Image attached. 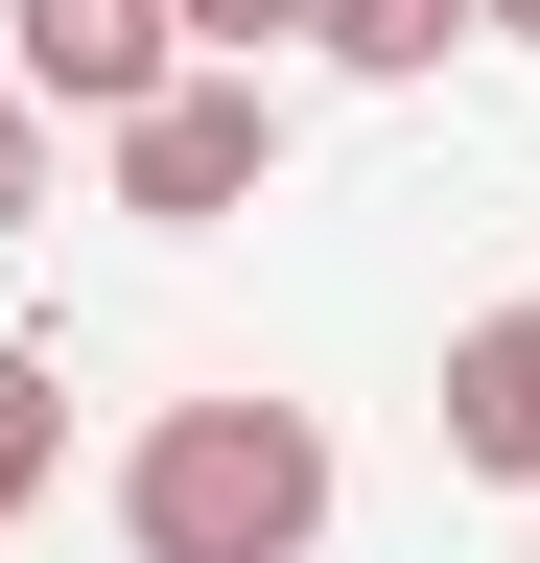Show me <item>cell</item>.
Wrapping results in <instances>:
<instances>
[{
    "mask_svg": "<svg viewBox=\"0 0 540 563\" xmlns=\"http://www.w3.org/2000/svg\"><path fill=\"white\" fill-rule=\"evenodd\" d=\"M47 211V118H24V70H0V235Z\"/></svg>",
    "mask_w": 540,
    "mask_h": 563,
    "instance_id": "7",
    "label": "cell"
},
{
    "mask_svg": "<svg viewBox=\"0 0 540 563\" xmlns=\"http://www.w3.org/2000/svg\"><path fill=\"white\" fill-rule=\"evenodd\" d=\"M447 470H494V493H540V282L447 329Z\"/></svg>",
    "mask_w": 540,
    "mask_h": 563,
    "instance_id": "4",
    "label": "cell"
},
{
    "mask_svg": "<svg viewBox=\"0 0 540 563\" xmlns=\"http://www.w3.org/2000/svg\"><path fill=\"white\" fill-rule=\"evenodd\" d=\"M47 470H71V376H47V352H24V329H0V517H24V493H47Z\"/></svg>",
    "mask_w": 540,
    "mask_h": 563,
    "instance_id": "6",
    "label": "cell"
},
{
    "mask_svg": "<svg viewBox=\"0 0 540 563\" xmlns=\"http://www.w3.org/2000/svg\"><path fill=\"white\" fill-rule=\"evenodd\" d=\"M0 24H24V118H95V141H118V118H165L188 70H212L165 0H0Z\"/></svg>",
    "mask_w": 540,
    "mask_h": 563,
    "instance_id": "3",
    "label": "cell"
},
{
    "mask_svg": "<svg viewBox=\"0 0 540 563\" xmlns=\"http://www.w3.org/2000/svg\"><path fill=\"white\" fill-rule=\"evenodd\" d=\"M494 47H540V0H494Z\"/></svg>",
    "mask_w": 540,
    "mask_h": 563,
    "instance_id": "9",
    "label": "cell"
},
{
    "mask_svg": "<svg viewBox=\"0 0 540 563\" xmlns=\"http://www.w3.org/2000/svg\"><path fill=\"white\" fill-rule=\"evenodd\" d=\"M470 24H494V0H306V47H329V70H376V95H423Z\"/></svg>",
    "mask_w": 540,
    "mask_h": 563,
    "instance_id": "5",
    "label": "cell"
},
{
    "mask_svg": "<svg viewBox=\"0 0 540 563\" xmlns=\"http://www.w3.org/2000/svg\"><path fill=\"white\" fill-rule=\"evenodd\" d=\"M165 24H188V47H235V70H258V24H306V0H165Z\"/></svg>",
    "mask_w": 540,
    "mask_h": 563,
    "instance_id": "8",
    "label": "cell"
},
{
    "mask_svg": "<svg viewBox=\"0 0 540 563\" xmlns=\"http://www.w3.org/2000/svg\"><path fill=\"white\" fill-rule=\"evenodd\" d=\"M118 540L142 563H306L329 540V422L306 399H165L142 446H118Z\"/></svg>",
    "mask_w": 540,
    "mask_h": 563,
    "instance_id": "1",
    "label": "cell"
},
{
    "mask_svg": "<svg viewBox=\"0 0 540 563\" xmlns=\"http://www.w3.org/2000/svg\"><path fill=\"white\" fill-rule=\"evenodd\" d=\"M95 165H118V211H142V235H212V211L283 188V95H258V70H188V95H165V118H118Z\"/></svg>",
    "mask_w": 540,
    "mask_h": 563,
    "instance_id": "2",
    "label": "cell"
}]
</instances>
